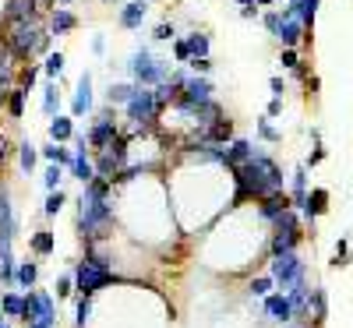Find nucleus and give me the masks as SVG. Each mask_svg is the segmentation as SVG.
<instances>
[{"label":"nucleus","instance_id":"obj_1","mask_svg":"<svg viewBox=\"0 0 353 328\" xmlns=\"http://www.w3.org/2000/svg\"><path fill=\"white\" fill-rule=\"evenodd\" d=\"M110 187L106 181H96L88 184L78 198V233L85 247H96L99 240L110 236V226H113V201H110Z\"/></svg>","mask_w":353,"mask_h":328},{"label":"nucleus","instance_id":"obj_2","mask_svg":"<svg viewBox=\"0 0 353 328\" xmlns=\"http://www.w3.org/2000/svg\"><path fill=\"white\" fill-rule=\"evenodd\" d=\"M230 173H233V184H237L233 205H237V201H248V198L261 201V198L283 194V181H286L283 170H279L269 156H265V152H258V148H254V159H251V163L233 166Z\"/></svg>","mask_w":353,"mask_h":328},{"label":"nucleus","instance_id":"obj_3","mask_svg":"<svg viewBox=\"0 0 353 328\" xmlns=\"http://www.w3.org/2000/svg\"><path fill=\"white\" fill-rule=\"evenodd\" d=\"M113 283H124L121 276L110 268V261L106 258H99L96 251H88L78 265H74V289L81 293V296H92L99 293V289H106V286H113Z\"/></svg>","mask_w":353,"mask_h":328},{"label":"nucleus","instance_id":"obj_4","mask_svg":"<svg viewBox=\"0 0 353 328\" xmlns=\"http://www.w3.org/2000/svg\"><path fill=\"white\" fill-rule=\"evenodd\" d=\"M128 74L141 85V88H156L163 81H170V61H156L149 50H134L131 61H128Z\"/></svg>","mask_w":353,"mask_h":328},{"label":"nucleus","instance_id":"obj_5","mask_svg":"<svg viewBox=\"0 0 353 328\" xmlns=\"http://www.w3.org/2000/svg\"><path fill=\"white\" fill-rule=\"evenodd\" d=\"M43 36H46V28H39L36 21H18V25H11V32L4 36V46L11 50L14 61H32V53H39Z\"/></svg>","mask_w":353,"mask_h":328},{"label":"nucleus","instance_id":"obj_6","mask_svg":"<svg viewBox=\"0 0 353 328\" xmlns=\"http://www.w3.org/2000/svg\"><path fill=\"white\" fill-rule=\"evenodd\" d=\"M128 110V121L134 124V134H141V131H149L156 121H159V103H156V88H141L138 85V92H134V99L124 106Z\"/></svg>","mask_w":353,"mask_h":328},{"label":"nucleus","instance_id":"obj_7","mask_svg":"<svg viewBox=\"0 0 353 328\" xmlns=\"http://www.w3.org/2000/svg\"><path fill=\"white\" fill-rule=\"evenodd\" d=\"M269 276L276 279L279 293H290L293 286L307 283V265H304L297 254H283V258H272V261H269Z\"/></svg>","mask_w":353,"mask_h":328},{"label":"nucleus","instance_id":"obj_8","mask_svg":"<svg viewBox=\"0 0 353 328\" xmlns=\"http://www.w3.org/2000/svg\"><path fill=\"white\" fill-rule=\"evenodd\" d=\"M113 138H121V127H117V116L110 110H99L96 116V127L88 131V145L96 148V152H103V148H110Z\"/></svg>","mask_w":353,"mask_h":328},{"label":"nucleus","instance_id":"obj_9","mask_svg":"<svg viewBox=\"0 0 353 328\" xmlns=\"http://www.w3.org/2000/svg\"><path fill=\"white\" fill-rule=\"evenodd\" d=\"M261 314H265V321H272V325H279V328L293 325V307H290V296H286V293H269V296L261 300Z\"/></svg>","mask_w":353,"mask_h":328},{"label":"nucleus","instance_id":"obj_10","mask_svg":"<svg viewBox=\"0 0 353 328\" xmlns=\"http://www.w3.org/2000/svg\"><path fill=\"white\" fill-rule=\"evenodd\" d=\"M176 103H188V106L212 103V81H209V78H198V74H191V78L184 81V92H181V99H176Z\"/></svg>","mask_w":353,"mask_h":328},{"label":"nucleus","instance_id":"obj_11","mask_svg":"<svg viewBox=\"0 0 353 328\" xmlns=\"http://www.w3.org/2000/svg\"><path fill=\"white\" fill-rule=\"evenodd\" d=\"M276 39L283 43V50H297V43H301V39H311V36H307V25H304L301 18H283Z\"/></svg>","mask_w":353,"mask_h":328},{"label":"nucleus","instance_id":"obj_12","mask_svg":"<svg viewBox=\"0 0 353 328\" xmlns=\"http://www.w3.org/2000/svg\"><path fill=\"white\" fill-rule=\"evenodd\" d=\"M311 286L307 283H301V286H293L286 296H290V307H293V321H301V325H307V318H311Z\"/></svg>","mask_w":353,"mask_h":328},{"label":"nucleus","instance_id":"obj_13","mask_svg":"<svg viewBox=\"0 0 353 328\" xmlns=\"http://www.w3.org/2000/svg\"><path fill=\"white\" fill-rule=\"evenodd\" d=\"M4 18H8L11 25H18V21H36V18H39V0H8Z\"/></svg>","mask_w":353,"mask_h":328},{"label":"nucleus","instance_id":"obj_14","mask_svg":"<svg viewBox=\"0 0 353 328\" xmlns=\"http://www.w3.org/2000/svg\"><path fill=\"white\" fill-rule=\"evenodd\" d=\"M92 110V74L88 71H81V78H78V88H74V103H71V113L74 116H81V113H88Z\"/></svg>","mask_w":353,"mask_h":328},{"label":"nucleus","instance_id":"obj_15","mask_svg":"<svg viewBox=\"0 0 353 328\" xmlns=\"http://www.w3.org/2000/svg\"><path fill=\"white\" fill-rule=\"evenodd\" d=\"M286 208H293V201H290V194L283 191V194H272V198H261V201H258V216L269 219V223H276Z\"/></svg>","mask_w":353,"mask_h":328},{"label":"nucleus","instance_id":"obj_16","mask_svg":"<svg viewBox=\"0 0 353 328\" xmlns=\"http://www.w3.org/2000/svg\"><path fill=\"white\" fill-rule=\"evenodd\" d=\"M325 212H329V191L325 187H314L307 194V212H304V223L311 226V233H314V219L325 216Z\"/></svg>","mask_w":353,"mask_h":328},{"label":"nucleus","instance_id":"obj_17","mask_svg":"<svg viewBox=\"0 0 353 328\" xmlns=\"http://www.w3.org/2000/svg\"><path fill=\"white\" fill-rule=\"evenodd\" d=\"M254 159V148H251V141H244V138H233L230 145H226V170H233V166H244V163H251Z\"/></svg>","mask_w":353,"mask_h":328},{"label":"nucleus","instance_id":"obj_18","mask_svg":"<svg viewBox=\"0 0 353 328\" xmlns=\"http://www.w3.org/2000/svg\"><path fill=\"white\" fill-rule=\"evenodd\" d=\"M304 240V233H272L269 240V254L283 258V254H297V244Z\"/></svg>","mask_w":353,"mask_h":328},{"label":"nucleus","instance_id":"obj_19","mask_svg":"<svg viewBox=\"0 0 353 328\" xmlns=\"http://www.w3.org/2000/svg\"><path fill=\"white\" fill-rule=\"evenodd\" d=\"M325 318H329V293H325V286H314V293H311V328H321Z\"/></svg>","mask_w":353,"mask_h":328},{"label":"nucleus","instance_id":"obj_20","mask_svg":"<svg viewBox=\"0 0 353 328\" xmlns=\"http://www.w3.org/2000/svg\"><path fill=\"white\" fill-rule=\"evenodd\" d=\"M145 18H149V4H145V0H131V4L121 8V25L124 28H141Z\"/></svg>","mask_w":353,"mask_h":328},{"label":"nucleus","instance_id":"obj_21","mask_svg":"<svg viewBox=\"0 0 353 328\" xmlns=\"http://www.w3.org/2000/svg\"><path fill=\"white\" fill-rule=\"evenodd\" d=\"M134 92H138V85H131V81H110L106 99H110V106H128L134 99Z\"/></svg>","mask_w":353,"mask_h":328},{"label":"nucleus","instance_id":"obj_22","mask_svg":"<svg viewBox=\"0 0 353 328\" xmlns=\"http://www.w3.org/2000/svg\"><path fill=\"white\" fill-rule=\"evenodd\" d=\"M71 28H78V18L68 8H57L53 18H50V36H68Z\"/></svg>","mask_w":353,"mask_h":328},{"label":"nucleus","instance_id":"obj_23","mask_svg":"<svg viewBox=\"0 0 353 328\" xmlns=\"http://www.w3.org/2000/svg\"><path fill=\"white\" fill-rule=\"evenodd\" d=\"M71 138H74V121H71V116H53V121H50V141L64 145Z\"/></svg>","mask_w":353,"mask_h":328},{"label":"nucleus","instance_id":"obj_24","mask_svg":"<svg viewBox=\"0 0 353 328\" xmlns=\"http://www.w3.org/2000/svg\"><path fill=\"white\" fill-rule=\"evenodd\" d=\"M272 233H304V229H301V212H297V208H286V212L272 223Z\"/></svg>","mask_w":353,"mask_h":328},{"label":"nucleus","instance_id":"obj_25","mask_svg":"<svg viewBox=\"0 0 353 328\" xmlns=\"http://www.w3.org/2000/svg\"><path fill=\"white\" fill-rule=\"evenodd\" d=\"M36 276H39V268H36V261H18V276H14V286L28 293V289L36 286Z\"/></svg>","mask_w":353,"mask_h":328},{"label":"nucleus","instance_id":"obj_26","mask_svg":"<svg viewBox=\"0 0 353 328\" xmlns=\"http://www.w3.org/2000/svg\"><path fill=\"white\" fill-rule=\"evenodd\" d=\"M43 159L46 163H57V166H74V152H68L64 145H53V141L43 148Z\"/></svg>","mask_w":353,"mask_h":328},{"label":"nucleus","instance_id":"obj_27","mask_svg":"<svg viewBox=\"0 0 353 328\" xmlns=\"http://www.w3.org/2000/svg\"><path fill=\"white\" fill-rule=\"evenodd\" d=\"M28 247H32L39 258H46V254H53L57 240H53V233H50V229H36V233H32V240H28Z\"/></svg>","mask_w":353,"mask_h":328},{"label":"nucleus","instance_id":"obj_28","mask_svg":"<svg viewBox=\"0 0 353 328\" xmlns=\"http://www.w3.org/2000/svg\"><path fill=\"white\" fill-rule=\"evenodd\" d=\"M0 311H4V318H21L25 293H4V296H0Z\"/></svg>","mask_w":353,"mask_h":328},{"label":"nucleus","instance_id":"obj_29","mask_svg":"<svg viewBox=\"0 0 353 328\" xmlns=\"http://www.w3.org/2000/svg\"><path fill=\"white\" fill-rule=\"evenodd\" d=\"M71 173L78 176V181L88 187L96 181V163H88V156H74V166H71Z\"/></svg>","mask_w":353,"mask_h":328},{"label":"nucleus","instance_id":"obj_30","mask_svg":"<svg viewBox=\"0 0 353 328\" xmlns=\"http://www.w3.org/2000/svg\"><path fill=\"white\" fill-rule=\"evenodd\" d=\"M39 321L57 328V304H53V296L46 289H39Z\"/></svg>","mask_w":353,"mask_h":328},{"label":"nucleus","instance_id":"obj_31","mask_svg":"<svg viewBox=\"0 0 353 328\" xmlns=\"http://www.w3.org/2000/svg\"><path fill=\"white\" fill-rule=\"evenodd\" d=\"M36 159H39L36 145H32V141H21V145H18V166H21L25 173H32V170H36Z\"/></svg>","mask_w":353,"mask_h":328},{"label":"nucleus","instance_id":"obj_32","mask_svg":"<svg viewBox=\"0 0 353 328\" xmlns=\"http://www.w3.org/2000/svg\"><path fill=\"white\" fill-rule=\"evenodd\" d=\"M188 46H191V61L209 57V36H205V32H191V36H188Z\"/></svg>","mask_w":353,"mask_h":328},{"label":"nucleus","instance_id":"obj_33","mask_svg":"<svg viewBox=\"0 0 353 328\" xmlns=\"http://www.w3.org/2000/svg\"><path fill=\"white\" fill-rule=\"evenodd\" d=\"M57 106H61V92H57V81H50L43 88V113L46 116H57Z\"/></svg>","mask_w":353,"mask_h":328},{"label":"nucleus","instance_id":"obj_34","mask_svg":"<svg viewBox=\"0 0 353 328\" xmlns=\"http://www.w3.org/2000/svg\"><path fill=\"white\" fill-rule=\"evenodd\" d=\"M272 286H276V279H272V276H258V279H251V283H248V293H251V296H261V300H265V296L272 293Z\"/></svg>","mask_w":353,"mask_h":328},{"label":"nucleus","instance_id":"obj_35","mask_svg":"<svg viewBox=\"0 0 353 328\" xmlns=\"http://www.w3.org/2000/svg\"><path fill=\"white\" fill-rule=\"evenodd\" d=\"M25 96L28 92H21V88H11V96H8V113L14 121H21V113H25Z\"/></svg>","mask_w":353,"mask_h":328},{"label":"nucleus","instance_id":"obj_36","mask_svg":"<svg viewBox=\"0 0 353 328\" xmlns=\"http://www.w3.org/2000/svg\"><path fill=\"white\" fill-rule=\"evenodd\" d=\"M88 321H92V300L88 296H78V307H74V325L85 328Z\"/></svg>","mask_w":353,"mask_h":328},{"label":"nucleus","instance_id":"obj_37","mask_svg":"<svg viewBox=\"0 0 353 328\" xmlns=\"http://www.w3.org/2000/svg\"><path fill=\"white\" fill-rule=\"evenodd\" d=\"M43 71H46L50 81H53V78H61V71H64V53H61V50L50 53V57H46V64H43Z\"/></svg>","mask_w":353,"mask_h":328},{"label":"nucleus","instance_id":"obj_38","mask_svg":"<svg viewBox=\"0 0 353 328\" xmlns=\"http://www.w3.org/2000/svg\"><path fill=\"white\" fill-rule=\"evenodd\" d=\"M61 176H64V173H61V166L50 163V166H46V173H43V187H46V191H61Z\"/></svg>","mask_w":353,"mask_h":328},{"label":"nucleus","instance_id":"obj_39","mask_svg":"<svg viewBox=\"0 0 353 328\" xmlns=\"http://www.w3.org/2000/svg\"><path fill=\"white\" fill-rule=\"evenodd\" d=\"M64 201H68V194H64V191H50V198H46V205H43V212L53 219V216L64 208Z\"/></svg>","mask_w":353,"mask_h":328},{"label":"nucleus","instance_id":"obj_40","mask_svg":"<svg viewBox=\"0 0 353 328\" xmlns=\"http://www.w3.org/2000/svg\"><path fill=\"white\" fill-rule=\"evenodd\" d=\"M258 138H261V141H272V145H276V141H283V134L269 124V116H261V121H258Z\"/></svg>","mask_w":353,"mask_h":328},{"label":"nucleus","instance_id":"obj_41","mask_svg":"<svg viewBox=\"0 0 353 328\" xmlns=\"http://www.w3.org/2000/svg\"><path fill=\"white\" fill-rule=\"evenodd\" d=\"M106 152H113V156H117V163L124 166V163H128V134H121V138H113V141H110V148H106Z\"/></svg>","mask_w":353,"mask_h":328},{"label":"nucleus","instance_id":"obj_42","mask_svg":"<svg viewBox=\"0 0 353 328\" xmlns=\"http://www.w3.org/2000/svg\"><path fill=\"white\" fill-rule=\"evenodd\" d=\"M36 74H39V71H36L32 64H28V68H21V71H18V88H21V92H28V88L36 85Z\"/></svg>","mask_w":353,"mask_h":328},{"label":"nucleus","instance_id":"obj_43","mask_svg":"<svg viewBox=\"0 0 353 328\" xmlns=\"http://www.w3.org/2000/svg\"><path fill=\"white\" fill-rule=\"evenodd\" d=\"M261 25L276 36V32H279V25H283V11H265V14H261Z\"/></svg>","mask_w":353,"mask_h":328},{"label":"nucleus","instance_id":"obj_44","mask_svg":"<svg viewBox=\"0 0 353 328\" xmlns=\"http://www.w3.org/2000/svg\"><path fill=\"white\" fill-rule=\"evenodd\" d=\"M343 265H350V244L346 240H339L336 244V254H332V268H343Z\"/></svg>","mask_w":353,"mask_h":328},{"label":"nucleus","instance_id":"obj_45","mask_svg":"<svg viewBox=\"0 0 353 328\" xmlns=\"http://www.w3.org/2000/svg\"><path fill=\"white\" fill-rule=\"evenodd\" d=\"M173 57H176L181 64H191V46H188V39H176V43H173Z\"/></svg>","mask_w":353,"mask_h":328},{"label":"nucleus","instance_id":"obj_46","mask_svg":"<svg viewBox=\"0 0 353 328\" xmlns=\"http://www.w3.org/2000/svg\"><path fill=\"white\" fill-rule=\"evenodd\" d=\"M53 289H57V296H71V289H74V272H71V276H61Z\"/></svg>","mask_w":353,"mask_h":328},{"label":"nucleus","instance_id":"obj_47","mask_svg":"<svg viewBox=\"0 0 353 328\" xmlns=\"http://www.w3.org/2000/svg\"><path fill=\"white\" fill-rule=\"evenodd\" d=\"M279 64H283V68H290V71H297V68H301V57H297V50H283Z\"/></svg>","mask_w":353,"mask_h":328},{"label":"nucleus","instance_id":"obj_48","mask_svg":"<svg viewBox=\"0 0 353 328\" xmlns=\"http://www.w3.org/2000/svg\"><path fill=\"white\" fill-rule=\"evenodd\" d=\"M188 68H191V74H198V78H205V74H209V71H212V61H209V57H201V61H191Z\"/></svg>","mask_w":353,"mask_h":328},{"label":"nucleus","instance_id":"obj_49","mask_svg":"<svg viewBox=\"0 0 353 328\" xmlns=\"http://www.w3.org/2000/svg\"><path fill=\"white\" fill-rule=\"evenodd\" d=\"M173 36H176V28H173L170 21L156 25V32H152V39H159V43H166V39H173Z\"/></svg>","mask_w":353,"mask_h":328},{"label":"nucleus","instance_id":"obj_50","mask_svg":"<svg viewBox=\"0 0 353 328\" xmlns=\"http://www.w3.org/2000/svg\"><path fill=\"white\" fill-rule=\"evenodd\" d=\"M325 156H329V152H325V145H314V152L307 156V163H304V166H318V163L325 159Z\"/></svg>","mask_w":353,"mask_h":328},{"label":"nucleus","instance_id":"obj_51","mask_svg":"<svg viewBox=\"0 0 353 328\" xmlns=\"http://www.w3.org/2000/svg\"><path fill=\"white\" fill-rule=\"evenodd\" d=\"M269 88H272V99H283V92H286V81H283V78H272V81H269Z\"/></svg>","mask_w":353,"mask_h":328},{"label":"nucleus","instance_id":"obj_52","mask_svg":"<svg viewBox=\"0 0 353 328\" xmlns=\"http://www.w3.org/2000/svg\"><path fill=\"white\" fill-rule=\"evenodd\" d=\"M283 113V99H272L269 106H265V116H269V121H272V116H279Z\"/></svg>","mask_w":353,"mask_h":328},{"label":"nucleus","instance_id":"obj_53","mask_svg":"<svg viewBox=\"0 0 353 328\" xmlns=\"http://www.w3.org/2000/svg\"><path fill=\"white\" fill-rule=\"evenodd\" d=\"M92 53H106V39L103 36H92Z\"/></svg>","mask_w":353,"mask_h":328},{"label":"nucleus","instance_id":"obj_54","mask_svg":"<svg viewBox=\"0 0 353 328\" xmlns=\"http://www.w3.org/2000/svg\"><path fill=\"white\" fill-rule=\"evenodd\" d=\"M254 14H258V8H241V18L244 21H254Z\"/></svg>","mask_w":353,"mask_h":328},{"label":"nucleus","instance_id":"obj_55","mask_svg":"<svg viewBox=\"0 0 353 328\" xmlns=\"http://www.w3.org/2000/svg\"><path fill=\"white\" fill-rule=\"evenodd\" d=\"M237 4H241V8H254V0H237Z\"/></svg>","mask_w":353,"mask_h":328},{"label":"nucleus","instance_id":"obj_56","mask_svg":"<svg viewBox=\"0 0 353 328\" xmlns=\"http://www.w3.org/2000/svg\"><path fill=\"white\" fill-rule=\"evenodd\" d=\"M286 328H311V325H301V321H293V325H286Z\"/></svg>","mask_w":353,"mask_h":328},{"label":"nucleus","instance_id":"obj_57","mask_svg":"<svg viewBox=\"0 0 353 328\" xmlns=\"http://www.w3.org/2000/svg\"><path fill=\"white\" fill-rule=\"evenodd\" d=\"M25 328H50V325H43V321H36V325H25Z\"/></svg>","mask_w":353,"mask_h":328},{"label":"nucleus","instance_id":"obj_58","mask_svg":"<svg viewBox=\"0 0 353 328\" xmlns=\"http://www.w3.org/2000/svg\"><path fill=\"white\" fill-rule=\"evenodd\" d=\"M254 4H261V8H265V4H276V0H254Z\"/></svg>","mask_w":353,"mask_h":328},{"label":"nucleus","instance_id":"obj_59","mask_svg":"<svg viewBox=\"0 0 353 328\" xmlns=\"http://www.w3.org/2000/svg\"><path fill=\"white\" fill-rule=\"evenodd\" d=\"M279 4H283V0H279ZM286 4H297V0H286Z\"/></svg>","mask_w":353,"mask_h":328},{"label":"nucleus","instance_id":"obj_60","mask_svg":"<svg viewBox=\"0 0 353 328\" xmlns=\"http://www.w3.org/2000/svg\"><path fill=\"white\" fill-rule=\"evenodd\" d=\"M57 4H71V0H57Z\"/></svg>","mask_w":353,"mask_h":328},{"label":"nucleus","instance_id":"obj_61","mask_svg":"<svg viewBox=\"0 0 353 328\" xmlns=\"http://www.w3.org/2000/svg\"><path fill=\"white\" fill-rule=\"evenodd\" d=\"M0 325H4V311H0Z\"/></svg>","mask_w":353,"mask_h":328},{"label":"nucleus","instance_id":"obj_62","mask_svg":"<svg viewBox=\"0 0 353 328\" xmlns=\"http://www.w3.org/2000/svg\"><path fill=\"white\" fill-rule=\"evenodd\" d=\"M0 328H11V325H8V321H4V325H0Z\"/></svg>","mask_w":353,"mask_h":328},{"label":"nucleus","instance_id":"obj_63","mask_svg":"<svg viewBox=\"0 0 353 328\" xmlns=\"http://www.w3.org/2000/svg\"><path fill=\"white\" fill-rule=\"evenodd\" d=\"M106 4H113V0H106Z\"/></svg>","mask_w":353,"mask_h":328}]
</instances>
